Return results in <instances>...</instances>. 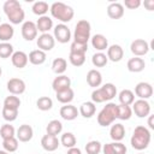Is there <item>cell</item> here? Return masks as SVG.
<instances>
[{
    "label": "cell",
    "instance_id": "6da1fadb",
    "mask_svg": "<svg viewBox=\"0 0 154 154\" xmlns=\"http://www.w3.org/2000/svg\"><path fill=\"white\" fill-rule=\"evenodd\" d=\"M2 10H4L5 14L7 16V18L10 19L11 24H19L24 20L25 13H24V10H23L22 5L19 4V1L7 0L4 2Z\"/></svg>",
    "mask_w": 154,
    "mask_h": 154
},
{
    "label": "cell",
    "instance_id": "7a4b0ae2",
    "mask_svg": "<svg viewBox=\"0 0 154 154\" xmlns=\"http://www.w3.org/2000/svg\"><path fill=\"white\" fill-rule=\"evenodd\" d=\"M130 142H131L132 148L136 150L146 149L150 143V131L143 125L136 126L134 130V134L131 136Z\"/></svg>",
    "mask_w": 154,
    "mask_h": 154
},
{
    "label": "cell",
    "instance_id": "3957f363",
    "mask_svg": "<svg viewBox=\"0 0 154 154\" xmlns=\"http://www.w3.org/2000/svg\"><path fill=\"white\" fill-rule=\"evenodd\" d=\"M49 11L52 13V17L60 20L63 24L70 22L73 18V8L64 2H53L49 7Z\"/></svg>",
    "mask_w": 154,
    "mask_h": 154
},
{
    "label": "cell",
    "instance_id": "277c9868",
    "mask_svg": "<svg viewBox=\"0 0 154 154\" xmlns=\"http://www.w3.org/2000/svg\"><path fill=\"white\" fill-rule=\"evenodd\" d=\"M90 23L85 19H81L77 22L75 32H73V42L88 45V41L90 38Z\"/></svg>",
    "mask_w": 154,
    "mask_h": 154
},
{
    "label": "cell",
    "instance_id": "5b68a950",
    "mask_svg": "<svg viewBox=\"0 0 154 154\" xmlns=\"http://www.w3.org/2000/svg\"><path fill=\"white\" fill-rule=\"evenodd\" d=\"M117 119V105L113 102L106 103V106L97 114V123L101 126H108Z\"/></svg>",
    "mask_w": 154,
    "mask_h": 154
},
{
    "label": "cell",
    "instance_id": "8992f818",
    "mask_svg": "<svg viewBox=\"0 0 154 154\" xmlns=\"http://www.w3.org/2000/svg\"><path fill=\"white\" fill-rule=\"evenodd\" d=\"M149 49H150V47H149L148 42L143 38H136L130 45V51L132 52V54L135 57H138V58L146 55Z\"/></svg>",
    "mask_w": 154,
    "mask_h": 154
},
{
    "label": "cell",
    "instance_id": "52a82bcc",
    "mask_svg": "<svg viewBox=\"0 0 154 154\" xmlns=\"http://www.w3.org/2000/svg\"><path fill=\"white\" fill-rule=\"evenodd\" d=\"M132 112L138 118H146L150 113V105L147 100L138 99V100L132 102Z\"/></svg>",
    "mask_w": 154,
    "mask_h": 154
},
{
    "label": "cell",
    "instance_id": "ba28073f",
    "mask_svg": "<svg viewBox=\"0 0 154 154\" xmlns=\"http://www.w3.org/2000/svg\"><path fill=\"white\" fill-rule=\"evenodd\" d=\"M54 40H57L60 43H67L71 40V31L66 24H58L54 28Z\"/></svg>",
    "mask_w": 154,
    "mask_h": 154
},
{
    "label": "cell",
    "instance_id": "9c48e42d",
    "mask_svg": "<svg viewBox=\"0 0 154 154\" xmlns=\"http://www.w3.org/2000/svg\"><path fill=\"white\" fill-rule=\"evenodd\" d=\"M36 45H37L38 49H41V51H43V52H47V51H51V49L54 47L55 40H54V37H53L51 34L46 32V34H41V35L37 37Z\"/></svg>",
    "mask_w": 154,
    "mask_h": 154
},
{
    "label": "cell",
    "instance_id": "30bf717a",
    "mask_svg": "<svg viewBox=\"0 0 154 154\" xmlns=\"http://www.w3.org/2000/svg\"><path fill=\"white\" fill-rule=\"evenodd\" d=\"M22 36L25 41H32L37 36V28L36 24L31 20H26L22 25Z\"/></svg>",
    "mask_w": 154,
    "mask_h": 154
},
{
    "label": "cell",
    "instance_id": "8fae6325",
    "mask_svg": "<svg viewBox=\"0 0 154 154\" xmlns=\"http://www.w3.org/2000/svg\"><path fill=\"white\" fill-rule=\"evenodd\" d=\"M25 82L20 78H11L7 82V90L12 95H20L25 91Z\"/></svg>",
    "mask_w": 154,
    "mask_h": 154
},
{
    "label": "cell",
    "instance_id": "7c38bea8",
    "mask_svg": "<svg viewBox=\"0 0 154 154\" xmlns=\"http://www.w3.org/2000/svg\"><path fill=\"white\" fill-rule=\"evenodd\" d=\"M102 153L103 154H126V146L122 142H112V143H106L102 147Z\"/></svg>",
    "mask_w": 154,
    "mask_h": 154
},
{
    "label": "cell",
    "instance_id": "4fadbf2b",
    "mask_svg": "<svg viewBox=\"0 0 154 154\" xmlns=\"http://www.w3.org/2000/svg\"><path fill=\"white\" fill-rule=\"evenodd\" d=\"M135 94L140 99L147 100L153 95V87H152V84H149L147 82H140L135 87Z\"/></svg>",
    "mask_w": 154,
    "mask_h": 154
},
{
    "label": "cell",
    "instance_id": "5bb4252c",
    "mask_svg": "<svg viewBox=\"0 0 154 154\" xmlns=\"http://www.w3.org/2000/svg\"><path fill=\"white\" fill-rule=\"evenodd\" d=\"M59 144H60V141L58 140L57 136L47 134L41 138V146L46 152H54L55 149H58Z\"/></svg>",
    "mask_w": 154,
    "mask_h": 154
},
{
    "label": "cell",
    "instance_id": "9a60e30c",
    "mask_svg": "<svg viewBox=\"0 0 154 154\" xmlns=\"http://www.w3.org/2000/svg\"><path fill=\"white\" fill-rule=\"evenodd\" d=\"M32 135H34L32 128L28 124H23L17 129V132H16L17 137L16 138L20 142H29L32 138Z\"/></svg>",
    "mask_w": 154,
    "mask_h": 154
},
{
    "label": "cell",
    "instance_id": "2e32d148",
    "mask_svg": "<svg viewBox=\"0 0 154 154\" xmlns=\"http://www.w3.org/2000/svg\"><path fill=\"white\" fill-rule=\"evenodd\" d=\"M124 57V51L122 48V46L119 45H112L107 48V59L113 61V63H118L123 59Z\"/></svg>",
    "mask_w": 154,
    "mask_h": 154
},
{
    "label": "cell",
    "instance_id": "e0dca14e",
    "mask_svg": "<svg viewBox=\"0 0 154 154\" xmlns=\"http://www.w3.org/2000/svg\"><path fill=\"white\" fill-rule=\"evenodd\" d=\"M107 16L112 19H119L124 16V6L120 2H111L107 6Z\"/></svg>",
    "mask_w": 154,
    "mask_h": 154
},
{
    "label": "cell",
    "instance_id": "ac0fdd59",
    "mask_svg": "<svg viewBox=\"0 0 154 154\" xmlns=\"http://www.w3.org/2000/svg\"><path fill=\"white\" fill-rule=\"evenodd\" d=\"M70 85H71V79L65 75H59L58 77L54 78V81L52 83V88L55 93L67 89V88H70Z\"/></svg>",
    "mask_w": 154,
    "mask_h": 154
},
{
    "label": "cell",
    "instance_id": "d6986e66",
    "mask_svg": "<svg viewBox=\"0 0 154 154\" xmlns=\"http://www.w3.org/2000/svg\"><path fill=\"white\" fill-rule=\"evenodd\" d=\"M11 61H12V65L17 69H23L28 64V55L22 52V51H17V52H13V54L11 55Z\"/></svg>",
    "mask_w": 154,
    "mask_h": 154
},
{
    "label": "cell",
    "instance_id": "ffe728a7",
    "mask_svg": "<svg viewBox=\"0 0 154 154\" xmlns=\"http://www.w3.org/2000/svg\"><path fill=\"white\" fill-rule=\"evenodd\" d=\"M59 113H60L61 118L65 119V120H73V119H76L77 116L79 114L77 107H75L73 105H70V103L63 106V107L60 108Z\"/></svg>",
    "mask_w": 154,
    "mask_h": 154
},
{
    "label": "cell",
    "instance_id": "44dd1931",
    "mask_svg": "<svg viewBox=\"0 0 154 154\" xmlns=\"http://www.w3.org/2000/svg\"><path fill=\"white\" fill-rule=\"evenodd\" d=\"M91 46L99 51V52H102L105 49L108 48V40L106 38V36H103L102 34H95L93 37H91Z\"/></svg>",
    "mask_w": 154,
    "mask_h": 154
},
{
    "label": "cell",
    "instance_id": "7402d4cb",
    "mask_svg": "<svg viewBox=\"0 0 154 154\" xmlns=\"http://www.w3.org/2000/svg\"><path fill=\"white\" fill-rule=\"evenodd\" d=\"M109 136L114 142H120L125 136V128L120 123H116L111 126Z\"/></svg>",
    "mask_w": 154,
    "mask_h": 154
},
{
    "label": "cell",
    "instance_id": "603a6c76",
    "mask_svg": "<svg viewBox=\"0 0 154 154\" xmlns=\"http://www.w3.org/2000/svg\"><path fill=\"white\" fill-rule=\"evenodd\" d=\"M126 67L130 72H141L144 70L146 67V63L142 58H138V57H135V58H131L128 60V64H126Z\"/></svg>",
    "mask_w": 154,
    "mask_h": 154
},
{
    "label": "cell",
    "instance_id": "cb8c5ba5",
    "mask_svg": "<svg viewBox=\"0 0 154 154\" xmlns=\"http://www.w3.org/2000/svg\"><path fill=\"white\" fill-rule=\"evenodd\" d=\"M46 58H47L46 52H43L41 49H34L28 55V60L32 65H42L46 61Z\"/></svg>",
    "mask_w": 154,
    "mask_h": 154
},
{
    "label": "cell",
    "instance_id": "d4e9b609",
    "mask_svg": "<svg viewBox=\"0 0 154 154\" xmlns=\"http://www.w3.org/2000/svg\"><path fill=\"white\" fill-rule=\"evenodd\" d=\"M36 24V28H37V31H41L42 34H46L48 32L52 26H53V20L51 17L48 16H42L37 19V22L35 23Z\"/></svg>",
    "mask_w": 154,
    "mask_h": 154
},
{
    "label": "cell",
    "instance_id": "484cf974",
    "mask_svg": "<svg viewBox=\"0 0 154 154\" xmlns=\"http://www.w3.org/2000/svg\"><path fill=\"white\" fill-rule=\"evenodd\" d=\"M87 83L93 87V88H96V87H100L101 83H102V76L100 73V71L97 70H89L88 73H87Z\"/></svg>",
    "mask_w": 154,
    "mask_h": 154
},
{
    "label": "cell",
    "instance_id": "4316f807",
    "mask_svg": "<svg viewBox=\"0 0 154 154\" xmlns=\"http://www.w3.org/2000/svg\"><path fill=\"white\" fill-rule=\"evenodd\" d=\"M13 35H14V29L11 24L8 23L0 24V41L7 42L13 37Z\"/></svg>",
    "mask_w": 154,
    "mask_h": 154
},
{
    "label": "cell",
    "instance_id": "83f0119b",
    "mask_svg": "<svg viewBox=\"0 0 154 154\" xmlns=\"http://www.w3.org/2000/svg\"><path fill=\"white\" fill-rule=\"evenodd\" d=\"M78 112H79L81 116L84 117V118H91V117L95 114V112H96V106H95L94 102L87 101V102H83V103L81 105Z\"/></svg>",
    "mask_w": 154,
    "mask_h": 154
},
{
    "label": "cell",
    "instance_id": "f1b7e54d",
    "mask_svg": "<svg viewBox=\"0 0 154 154\" xmlns=\"http://www.w3.org/2000/svg\"><path fill=\"white\" fill-rule=\"evenodd\" d=\"M55 94H57V95H55V96H57V100H58L59 102H61V103H65V105L70 103V102L73 100V96H75V93H73V90L71 89V87L67 88V89L57 91Z\"/></svg>",
    "mask_w": 154,
    "mask_h": 154
},
{
    "label": "cell",
    "instance_id": "f546056e",
    "mask_svg": "<svg viewBox=\"0 0 154 154\" xmlns=\"http://www.w3.org/2000/svg\"><path fill=\"white\" fill-rule=\"evenodd\" d=\"M66 67H67V61L64 58H55L52 63V70L58 76L63 75L66 71Z\"/></svg>",
    "mask_w": 154,
    "mask_h": 154
},
{
    "label": "cell",
    "instance_id": "4dcf8cb0",
    "mask_svg": "<svg viewBox=\"0 0 154 154\" xmlns=\"http://www.w3.org/2000/svg\"><path fill=\"white\" fill-rule=\"evenodd\" d=\"M119 101H120V105H126V106H130L132 105V102L135 101V94L130 90V89H123L120 93H119Z\"/></svg>",
    "mask_w": 154,
    "mask_h": 154
},
{
    "label": "cell",
    "instance_id": "1f68e13d",
    "mask_svg": "<svg viewBox=\"0 0 154 154\" xmlns=\"http://www.w3.org/2000/svg\"><path fill=\"white\" fill-rule=\"evenodd\" d=\"M132 109L130 106L126 105H117V119L120 120H128L131 118Z\"/></svg>",
    "mask_w": 154,
    "mask_h": 154
},
{
    "label": "cell",
    "instance_id": "d6a6232c",
    "mask_svg": "<svg viewBox=\"0 0 154 154\" xmlns=\"http://www.w3.org/2000/svg\"><path fill=\"white\" fill-rule=\"evenodd\" d=\"M61 130H63V124H61V122H59L58 119L51 120V122L47 124V126H46L47 134H48V135H53V136L59 135V134L61 132Z\"/></svg>",
    "mask_w": 154,
    "mask_h": 154
},
{
    "label": "cell",
    "instance_id": "836d02e7",
    "mask_svg": "<svg viewBox=\"0 0 154 154\" xmlns=\"http://www.w3.org/2000/svg\"><path fill=\"white\" fill-rule=\"evenodd\" d=\"M48 8H49V6L46 1H36V2H34L32 7H31L32 12L36 16H40V17L46 16V13L48 12Z\"/></svg>",
    "mask_w": 154,
    "mask_h": 154
},
{
    "label": "cell",
    "instance_id": "e575fe53",
    "mask_svg": "<svg viewBox=\"0 0 154 154\" xmlns=\"http://www.w3.org/2000/svg\"><path fill=\"white\" fill-rule=\"evenodd\" d=\"M91 100H93L91 102H94V103H102V102H105V101H108L107 95H106V93H105V90H103L102 87L96 88V89L91 93Z\"/></svg>",
    "mask_w": 154,
    "mask_h": 154
},
{
    "label": "cell",
    "instance_id": "d590c367",
    "mask_svg": "<svg viewBox=\"0 0 154 154\" xmlns=\"http://www.w3.org/2000/svg\"><path fill=\"white\" fill-rule=\"evenodd\" d=\"M60 143L65 148H72L76 146V137L72 132H65L60 137Z\"/></svg>",
    "mask_w": 154,
    "mask_h": 154
},
{
    "label": "cell",
    "instance_id": "8d00e7d4",
    "mask_svg": "<svg viewBox=\"0 0 154 154\" xmlns=\"http://www.w3.org/2000/svg\"><path fill=\"white\" fill-rule=\"evenodd\" d=\"M2 147H4V150H6L7 153L16 152L18 149V140L16 137H10L6 140H2Z\"/></svg>",
    "mask_w": 154,
    "mask_h": 154
},
{
    "label": "cell",
    "instance_id": "74e56055",
    "mask_svg": "<svg viewBox=\"0 0 154 154\" xmlns=\"http://www.w3.org/2000/svg\"><path fill=\"white\" fill-rule=\"evenodd\" d=\"M108 59H107V55L103 54L102 52H97L95 53L93 57H91V63L94 66L96 67H103L106 64H107Z\"/></svg>",
    "mask_w": 154,
    "mask_h": 154
},
{
    "label": "cell",
    "instance_id": "f35d334b",
    "mask_svg": "<svg viewBox=\"0 0 154 154\" xmlns=\"http://www.w3.org/2000/svg\"><path fill=\"white\" fill-rule=\"evenodd\" d=\"M36 106L38 109L41 111H49L52 107H53V101L51 97L48 96H41L37 99L36 101Z\"/></svg>",
    "mask_w": 154,
    "mask_h": 154
},
{
    "label": "cell",
    "instance_id": "ab89813d",
    "mask_svg": "<svg viewBox=\"0 0 154 154\" xmlns=\"http://www.w3.org/2000/svg\"><path fill=\"white\" fill-rule=\"evenodd\" d=\"M1 114H2V118L7 122H13L17 119V116H18V109L16 108H10V107H2V111H1Z\"/></svg>",
    "mask_w": 154,
    "mask_h": 154
},
{
    "label": "cell",
    "instance_id": "60d3db41",
    "mask_svg": "<svg viewBox=\"0 0 154 154\" xmlns=\"http://www.w3.org/2000/svg\"><path fill=\"white\" fill-rule=\"evenodd\" d=\"M14 135H16V130H14L13 125H11V124H4L0 128V136H1L2 140L10 138V137H14Z\"/></svg>",
    "mask_w": 154,
    "mask_h": 154
},
{
    "label": "cell",
    "instance_id": "b9f144b4",
    "mask_svg": "<svg viewBox=\"0 0 154 154\" xmlns=\"http://www.w3.org/2000/svg\"><path fill=\"white\" fill-rule=\"evenodd\" d=\"M13 54V46L8 42H1L0 43V58L6 59L10 58Z\"/></svg>",
    "mask_w": 154,
    "mask_h": 154
},
{
    "label": "cell",
    "instance_id": "7bdbcfd3",
    "mask_svg": "<svg viewBox=\"0 0 154 154\" xmlns=\"http://www.w3.org/2000/svg\"><path fill=\"white\" fill-rule=\"evenodd\" d=\"M102 149V146L99 141H90L85 144V152L87 154H99Z\"/></svg>",
    "mask_w": 154,
    "mask_h": 154
},
{
    "label": "cell",
    "instance_id": "ee69618b",
    "mask_svg": "<svg viewBox=\"0 0 154 154\" xmlns=\"http://www.w3.org/2000/svg\"><path fill=\"white\" fill-rule=\"evenodd\" d=\"M69 60L73 66H82L85 61V54H78V53H70Z\"/></svg>",
    "mask_w": 154,
    "mask_h": 154
},
{
    "label": "cell",
    "instance_id": "f6af8a7d",
    "mask_svg": "<svg viewBox=\"0 0 154 154\" xmlns=\"http://www.w3.org/2000/svg\"><path fill=\"white\" fill-rule=\"evenodd\" d=\"M4 106L5 107H10V108H16L18 109L20 106V100L18 96L16 95H10L4 100Z\"/></svg>",
    "mask_w": 154,
    "mask_h": 154
},
{
    "label": "cell",
    "instance_id": "bcb514c9",
    "mask_svg": "<svg viewBox=\"0 0 154 154\" xmlns=\"http://www.w3.org/2000/svg\"><path fill=\"white\" fill-rule=\"evenodd\" d=\"M88 51V45H82L77 42H72L70 47V53H78V54H85Z\"/></svg>",
    "mask_w": 154,
    "mask_h": 154
},
{
    "label": "cell",
    "instance_id": "7dc6e473",
    "mask_svg": "<svg viewBox=\"0 0 154 154\" xmlns=\"http://www.w3.org/2000/svg\"><path fill=\"white\" fill-rule=\"evenodd\" d=\"M102 88H103V90H105V93H106L108 100H112V99L116 96V94H117V88H116V85H114L113 83H106V84L102 85Z\"/></svg>",
    "mask_w": 154,
    "mask_h": 154
},
{
    "label": "cell",
    "instance_id": "c3c4849f",
    "mask_svg": "<svg viewBox=\"0 0 154 154\" xmlns=\"http://www.w3.org/2000/svg\"><path fill=\"white\" fill-rule=\"evenodd\" d=\"M124 5H125V7H128L130 10H135V8L140 7L141 1L140 0H125L124 1Z\"/></svg>",
    "mask_w": 154,
    "mask_h": 154
},
{
    "label": "cell",
    "instance_id": "681fc988",
    "mask_svg": "<svg viewBox=\"0 0 154 154\" xmlns=\"http://www.w3.org/2000/svg\"><path fill=\"white\" fill-rule=\"evenodd\" d=\"M144 6L147 7L148 11H153V8H154V0H147V1H144Z\"/></svg>",
    "mask_w": 154,
    "mask_h": 154
},
{
    "label": "cell",
    "instance_id": "f907efd6",
    "mask_svg": "<svg viewBox=\"0 0 154 154\" xmlns=\"http://www.w3.org/2000/svg\"><path fill=\"white\" fill-rule=\"evenodd\" d=\"M66 154H82V152H81L79 148H77V147H72V148H69V150H67Z\"/></svg>",
    "mask_w": 154,
    "mask_h": 154
},
{
    "label": "cell",
    "instance_id": "816d5d0a",
    "mask_svg": "<svg viewBox=\"0 0 154 154\" xmlns=\"http://www.w3.org/2000/svg\"><path fill=\"white\" fill-rule=\"evenodd\" d=\"M148 125L150 129H154V124H153V116H148Z\"/></svg>",
    "mask_w": 154,
    "mask_h": 154
},
{
    "label": "cell",
    "instance_id": "f5cc1de1",
    "mask_svg": "<svg viewBox=\"0 0 154 154\" xmlns=\"http://www.w3.org/2000/svg\"><path fill=\"white\" fill-rule=\"evenodd\" d=\"M0 154H8L6 150H0Z\"/></svg>",
    "mask_w": 154,
    "mask_h": 154
},
{
    "label": "cell",
    "instance_id": "db71d44e",
    "mask_svg": "<svg viewBox=\"0 0 154 154\" xmlns=\"http://www.w3.org/2000/svg\"><path fill=\"white\" fill-rule=\"evenodd\" d=\"M1 73H2V70H1V66H0V77H1Z\"/></svg>",
    "mask_w": 154,
    "mask_h": 154
},
{
    "label": "cell",
    "instance_id": "11a10c76",
    "mask_svg": "<svg viewBox=\"0 0 154 154\" xmlns=\"http://www.w3.org/2000/svg\"><path fill=\"white\" fill-rule=\"evenodd\" d=\"M138 154H143V153H138Z\"/></svg>",
    "mask_w": 154,
    "mask_h": 154
},
{
    "label": "cell",
    "instance_id": "9f6ffc18",
    "mask_svg": "<svg viewBox=\"0 0 154 154\" xmlns=\"http://www.w3.org/2000/svg\"><path fill=\"white\" fill-rule=\"evenodd\" d=\"M0 20H1V17H0Z\"/></svg>",
    "mask_w": 154,
    "mask_h": 154
}]
</instances>
